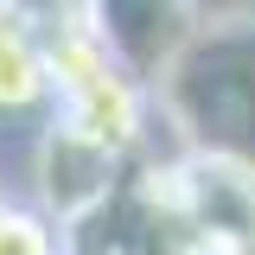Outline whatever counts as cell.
Segmentation results:
<instances>
[{"mask_svg":"<svg viewBox=\"0 0 255 255\" xmlns=\"http://www.w3.org/2000/svg\"><path fill=\"white\" fill-rule=\"evenodd\" d=\"M147 90L172 153H204L255 172V19L191 26Z\"/></svg>","mask_w":255,"mask_h":255,"instance_id":"1","label":"cell"},{"mask_svg":"<svg viewBox=\"0 0 255 255\" xmlns=\"http://www.w3.org/2000/svg\"><path fill=\"white\" fill-rule=\"evenodd\" d=\"M51 115L128 159L159 153V115L147 77L128 70L96 32H70L51 45Z\"/></svg>","mask_w":255,"mask_h":255,"instance_id":"2","label":"cell"},{"mask_svg":"<svg viewBox=\"0 0 255 255\" xmlns=\"http://www.w3.org/2000/svg\"><path fill=\"white\" fill-rule=\"evenodd\" d=\"M58 255H211V243L185 217L179 191L166 179V147H159V153H147L128 172V185L109 204L64 223Z\"/></svg>","mask_w":255,"mask_h":255,"instance_id":"3","label":"cell"},{"mask_svg":"<svg viewBox=\"0 0 255 255\" xmlns=\"http://www.w3.org/2000/svg\"><path fill=\"white\" fill-rule=\"evenodd\" d=\"M134 166H140V159H128V153H115V147L90 140V134H77V128L58 122V115H45L38 134H32L26 198L64 230V223L90 217L96 204H109V198L128 185V172H134Z\"/></svg>","mask_w":255,"mask_h":255,"instance_id":"4","label":"cell"},{"mask_svg":"<svg viewBox=\"0 0 255 255\" xmlns=\"http://www.w3.org/2000/svg\"><path fill=\"white\" fill-rule=\"evenodd\" d=\"M166 179L179 191L185 217L198 223V236L211 243V255H255V172L249 166L166 147Z\"/></svg>","mask_w":255,"mask_h":255,"instance_id":"5","label":"cell"},{"mask_svg":"<svg viewBox=\"0 0 255 255\" xmlns=\"http://www.w3.org/2000/svg\"><path fill=\"white\" fill-rule=\"evenodd\" d=\"M83 13H90V32L128 70H140L147 83H153V70L185 45V32H191L185 0H83Z\"/></svg>","mask_w":255,"mask_h":255,"instance_id":"6","label":"cell"},{"mask_svg":"<svg viewBox=\"0 0 255 255\" xmlns=\"http://www.w3.org/2000/svg\"><path fill=\"white\" fill-rule=\"evenodd\" d=\"M0 115H51V45L0 26Z\"/></svg>","mask_w":255,"mask_h":255,"instance_id":"7","label":"cell"},{"mask_svg":"<svg viewBox=\"0 0 255 255\" xmlns=\"http://www.w3.org/2000/svg\"><path fill=\"white\" fill-rule=\"evenodd\" d=\"M0 26L32 32L38 45H58L70 32H90V13L83 0H0Z\"/></svg>","mask_w":255,"mask_h":255,"instance_id":"8","label":"cell"},{"mask_svg":"<svg viewBox=\"0 0 255 255\" xmlns=\"http://www.w3.org/2000/svg\"><path fill=\"white\" fill-rule=\"evenodd\" d=\"M0 255H58V223L26 191H0Z\"/></svg>","mask_w":255,"mask_h":255,"instance_id":"9","label":"cell"},{"mask_svg":"<svg viewBox=\"0 0 255 255\" xmlns=\"http://www.w3.org/2000/svg\"><path fill=\"white\" fill-rule=\"evenodd\" d=\"M191 26H236V19H255V0H185Z\"/></svg>","mask_w":255,"mask_h":255,"instance_id":"10","label":"cell"},{"mask_svg":"<svg viewBox=\"0 0 255 255\" xmlns=\"http://www.w3.org/2000/svg\"><path fill=\"white\" fill-rule=\"evenodd\" d=\"M0 191H6V185H0Z\"/></svg>","mask_w":255,"mask_h":255,"instance_id":"11","label":"cell"}]
</instances>
